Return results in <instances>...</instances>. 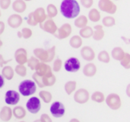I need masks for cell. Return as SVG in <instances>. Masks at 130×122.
I'll return each instance as SVG.
<instances>
[{
  "label": "cell",
  "mask_w": 130,
  "mask_h": 122,
  "mask_svg": "<svg viewBox=\"0 0 130 122\" xmlns=\"http://www.w3.org/2000/svg\"><path fill=\"white\" fill-rule=\"evenodd\" d=\"M62 15L69 19L78 17L80 13V5L76 0H62L60 5Z\"/></svg>",
  "instance_id": "cell-1"
},
{
  "label": "cell",
  "mask_w": 130,
  "mask_h": 122,
  "mask_svg": "<svg viewBox=\"0 0 130 122\" xmlns=\"http://www.w3.org/2000/svg\"><path fill=\"white\" fill-rule=\"evenodd\" d=\"M34 53L36 58L40 60L42 63L51 62L56 56V46H53L48 50L43 48H36L34 50Z\"/></svg>",
  "instance_id": "cell-2"
},
{
  "label": "cell",
  "mask_w": 130,
  "mask_h": 122,
  "mask_svg": "<svg viewBox=\"0 0 130 122\" xmlns=\"http://www.w3.org/2000/svg\"><path fill=\"white\" fill-rule=\"evenodd\" d=\"M18 91L23 96H30L37 91V85L33 80L25 79L18 86Z\"/></svg>",
  "instance_id": "cell-3"
},
{
  "label": "cell",
  "mask_w": 130,
  "mask_h": 122,
  "mask_svg": "<svg viewBox=\"0 0 130 122\" xmlns=\"http://www.w3.org/2000/svg\"><path fill=\"white\" fill-rule=\"evenodd\" d=\"M32 77L34 80V82L36 83V85L39 86L40 88L53 86L56 81V76L53 74L48 77H40L35 73L34 74H33Z\"/></svg>",
  "instance_id": "cell-4"
},
{
  "label": "cell",
  "mask_w": 130,
  "mask_h": 122,
  "mask_svg": "<svg viewBox=\"0 0 130 122\" xmlns=\"http://www.w3.org/2000/svg\"><path fill=\"white\" fill-rule=\"evenodd\" d=\"M100 10L108 14H115L117 10V6L112 0H100L98 2Z\"/></svg>",
  "instance_id": "cell-5"
},
{
  "label": "cell",
  "mask_w": 130,
  "mask_h": 122,
  "mask_svg": "<svg viewBox=\"0 0 130 122\" xmlns=\"http://www.w3.org/2000/svg\"><path fill=\"white\" fill-rule=\"evenodd\" d=\"M106 103L109 108H110L112 110L114 111L118 110L122 105V102L120 96H118L116 93L110 94L106 99Z\"/></svg>",
  "instance_id": "cell-6"
},
{
  "label": "cell",
  "mask_w": 130,
  "mask_h": 122,
  "mask_svg": "<svg viewBox=\"0 0 130 122\" xmlns=\"http://www.w3.org/2000/svg\"><path fill=\"white\" fill-rule=\"evenodd\" d=\"M64 68L67 72L76 73L81 68V63L78 58L71 57L68 59L64 63Z\"/></svg>",
  "instance_id": "cell-7"
},
{
  "label": "cell",
  "mask_w": 130,
  "mask_h": 122,
  "mask_svg": "<svg viewBox=\"0 0 130 122\" xmlns=\"http://www.w3.org/2000/svg\"><path fill=\"white\" fill-rule=\"evenodd\" d=\"M26 107H27V111L30 112L31 114L38 113L41 109V102H40V99H38L36 96L31 97L27 102Z\"/></svg>",
  "instance_id": "cell-8"
},
{
  "label": "cell",
  "mask_w": 130,
  "mask_h": 122,
  "mask_svg": "<svg viewBox=\"0 0 130 122\" xmlns=\"http://www.w3.org/2000/svg\"><path fill=\"white\" fill-rule=\"evenodd\" d=\"M72 28L71 24L69 23H66L62 24L59 28H58L56 32L53 35L56 38L59 40H62L67 38L72 34Z\"/></svg>",
  "instance_id": "cell-9"
},
{
  "label": "cell",
  "mask_w": 130,
  "mask_h": 122,
  "mask_svg": "<svg viewBox=\"0 0 130 122\" xmlns=\"http://www.w3.org/2000/svg\"><path fill=\"white\" fill-rule=\"evenodd\" d=\"M52 115L54 118H62L66 112V109L64 105L60 102H54L50 109Z\"/></svg>",
  "instance_id": "cell-10"
},
{
  "label": "cell",
  "mask_w": 130,
  "mask_h": 122,
  "mask_svg": "<svg viewBox=\"0 0 130 122\" xmlns=\"http://www.w3.org/2000/svg\"><path fill=\"white\" fill-rule=\"evenodd\" d=\"M40 27L42 30L51 34H54L58 29L56 24L51 18H47L43 23L40 24Z\"/></svg>",
  "instance_id": "cell-11"
},
{
  "label": "cell",
  "mask_w": 130,
  "mask_h": 122,
  "mask_svg": "<svg viewBox=\"0 0 130 122\" xmlns=\"http://www.w3.org/2000/svg\"><path fill=\"white\" fill-rule=\"evenodd\" d=\"M35 70L36 73L40 77H48L53 75L51 67L49 65L46 64L45 63L40 62L37 66Z\"/></svg>",
  "instance_id": "cell-12"
},
{
  "label": "cell",
  "mask_w": 130,
  "mask_h": 122,
  "mask_svg": "<svg viewBox=\"0 0 130 122\" xmlns=\"http://www.w3.org/2000/svg\"><path fill=\"white\" fill-rule=\"evenodd\" d=\"M20 101V95L14 90H8L5 96V102L7 105H15Z\"/></svg>",
  "instance_id": "cell-13"
},
{
  "label": "cell",
  "mask_w": 130,
  "mask_h": 122,
  "mask_svg": "<svg viewBox=\"0 0 130 122\" xmlns=\"http://www.w3.org/2000/svg\"><path fill=\"white\" fill-rule=\"evenodd\" d=\"M89 99V92L85 89H80L77 90L74 96V100L78 104H85L88 102Z\"/></svg>",
  "instance_id": "cell-14"
},
{
  "label": "cell",
  "mask_w": 130,
  "mask_h": 122,
  "mask_svg": "<svg viewBox=\"0 0 130 122\" xmlns=\"http://www.w3.org/2000/svg\"><path fill=\"white\" fill-rule=\"evenodd\" d=\"M14 58L18 65H24L27 62V52L24 48H18L14 53Z\"/></svg>",
  "instance_id": "cell-15"
},
{
  "label": "cell",
  "mask_w": 130,
  "mask_h": 122,
  "mask_svg": "<svg viewBox=\"0 0 130 122\" xmlns=\"http://www.w3.org/2000/svg\"><path fill=\"white\" fill-rule=\"evenodd\" d=\"M81 55L84 60L88 62L94 60L95 58V52L91 47H88V46H85L82 48Z\"/></svg>",
  "instance_id": "cell-16"
},
{
  "label": "cell",
  "mask_w": 130,
  "mask_h": 122,
  "mask_svg": "<svg viewBox=\"0 0 130 122\" xmlns=\"http://www.w3.org/2000/svg\"><path fill=\"white\" fill-rule=\"evenodd\" d=\"M23 22L22 17L18 14H14L9 16L8 19V25L12 28H18L21 26Z\"/></svg>",
  "instance_id": "cell-17"
},
{
  "label": "cell",
  "mask_w": 130,
  "mask_h": 122,
  "mask_svg": "<svg viewBox=\"0 0 130 122\" xmlns=\"http://www.w3.org/2000/svg\"><path fill=\"white\" fill-rule=\"evenodd\" d=\"M33 16L35 19V21L37 22V24L43 23L48 17L45 11V9L42 7L37 8L34 11H33Z\"/></svg>",
  "instance_id": "cell-18"
},
{
  "label": "cell",
  "mask_w": 130,
  "mask_h": 122,
  "mask_svg": "<svg viewBox=\"0 0 130 122\" xmlns=\"http://www.w3.org/2000/svg\"><path fill=\"white\" fill-rule=\"evenodd\" d=\"M96 73H97V66H95V64L92 63H89L86 64L83 68V73L85 76L92 77L95 76Z\"/></svg>",
  "instance_id": "cell-19"
},
{
  "label": "cell",
  "mask_w": 130,
  "mask_h": 122,
  "mask_svg": "<svg viewBox=\"0 0 130 122\" xmlns=\"http://www.w3.org/2000/svg\"><path fill=\"white\" fill-rule=\"evenodd\" d=\"M12 117V110L8 106H4L0 112V119L2 121L7 122L10 121Z\"/></svg>",
  "instance_id": "cell-20"
},
{
  "label": "cell",
  "mask_w": 130,
  "mask_h": 122,
  "mask_svg": "<svg viewBox=\"0 0 130 122\" xmlns=\"http://www.w3.org/2000/svg\"><path fill=\"white\" fill-rule=\"evenodd\" d=\"M12 8L17 13H22L27 8V4L23 0H15L12 3Z\"/></svg>",
  "instance_id": "cell-21"
},
{
  "label": "cell",
  "mask_w": 130,
  "mask_h": 122,
  "mask_svg": "<svg viewBox=\"0 0 130 122\" xmlns=\"http://www.w3.org/2000/svg\"><path fill=\"white\" fill-rule=\"evenodd\" d=\"M94 31L93 32V38L95 40H101L104 37V31L103 29V25L98 24L94 26Z\"/></svg>",
  "instance_id": "cell-22"
},
{
  "label": "cell",
  "mask_w": 130,
  "mask_h": 122,
  "mask_svg": "<svg viewBox=\"0 0 130 122\" xmlns=\"http://www.w3.org/2000/svg\"><path fill=\"white\" fill-rule=\"evenodd\" d=\"M125 52L124 50H123L122 47H114L113 50H112V52H111V54H112V57L116 60H120L121 61L122 59L125 56Z\"/></svg>",
  "instance_id": "cell-23"
},
{
  "label": "cell",
  "mask_w": 130,
  "mask_h": 122,
  "mask_svg": "<svg viewBox=\"0 0 130 122\" xmlns=\"http://www.w3.org/2000/svg\"><path fill=\"white\" fill-rule=\"evenodd\" d=\"M14 71L12 69V67L10 66H5L2 68V76H3L4 79H6L8 80H11L12 78L14 77Z\"/></svg>",
  "instance_id": "cell-24"
},
{
  "label": "cell",
  "mask_w": 130,
  "mask_h": 122,
  "mask_svg": "<svg viewBox=\"0 0 130 122\" xmlns=\"http://www.w3.org/2000/svg\"><path fill=\"white\" fill-rule=\"evenodd\" d=\"M12 115L17 119H22L26 116V110L22 106H16L12 110Z\"/></svg>",
  "instance_id": "cell-25"
},
{
  "label": "cell",
  "mask_w": 130,
  "mask_h": 122,
  "mask_svg": "<svg viewBox=\"0 0 130 122\" xmlns=\"http://www.w3.org/2000/svg\"><path fill=\"white\" fill-rule=\"evenodd\" d=\"M88 18L85 15H80L75 20L74 24H75V27L82 29L88 25Z\"/></svg>",
  "instance_id": "cell-26"
},
{
  "label": "cell",
  "mask_w": 130,
  "mask_h": 122,
  "mask_svg": "<svg viewBox=\"0 0 130 122\" xmlns=\"http://www.w3.org/2000/svg\"><path fill=\"white\" fill-rule=\"evenodd\" d=\"M70 46L75 49H78L81 47L82 45V39L79 35H74L72 37H71L69 40Z\"/></svg>",
  "instance_id": "cell-27"
},
{
  "label": "cell",
  "mask_w": 130,
  "mask_h": 122,
  "mask_svg": "<svg viewBox=\"0 0 130 122\" xmlns=\"http://www.w3.org/2000/svg\"><path fill=\"white\" fill-rule=\"evenodd\" d=\"M93 28L90 26H86L83 28H82L79 31V36L83 38H89L92 37L93 35Z\"/></svg>",
  "instance_id": "cell-28"
},
{
  "label": "cell",
  "mask_w": 130,
  "mask_h": 122,
  "mask_svg": "<svg viewBox=\"0 0 130 122\" xmlns=\"http://www.w3.org/2000/svg\"><path fill=\"white\" fill-rule=\"evenodd\" d=\"M101 14L100 11L97 8H92L88 13V18L92 22H98L101 19Z\"/></svg>",
  "instance_id": "cell-29"
},
{
  "label": "cell",
  "mask_w": 130,
  "mask_h": 122,
  "mask_svg": "<svg viewBox=\"0 0 130 122\" xmlns=\"http://www.w3.org/2000/svg\"><path fill=\"white\" fill-rule=\"evenodd\" d=\"M46 12H47V17L48 18H54L58 14V10L57 8L55 5L53 4H49L46 8Z\"/></svg>",
  "instance_id": "cell-30"
},
{
  "label": "cell",
  "mask_w": 130,
  "mask_h": 122,
  "mask_svg": "<svg viewBox=\"0 0 130 122\" xmlns=\"http://www.w3.org/2000/svg\"><path fill=\"white\" fill-rule=\"evenodd\" d=\"M77 86V83L75 81H69L65 85V90L67 95H71L75 92Z\"/></svg>",
  "instance_id": "cell-31"
},
{
  "label": "cell",
  "mask_w": 130,
  "mask_h": 122,
  "mask_svg": "<svg viewBox=\"0 0 130 122\" xmlns=\"http://www.w3.org/2000/svg\"><path fill=\"white\" fill-rule=\"evenodd\" d=\"M39 96L40 99L45 102V103H50L51 100L53 99V96L50 92L48 91H40L39 93Z\"/></svg>",
  "instance_id": "cell-32"
},
{
  "label": "cell",
  "mask_w": 130,
  "mask_h": 122,
  "mask_svg": "<svg viewBox=\"0 0 130 122\" xmlns=\"http://www.w3.org/2000/svg\"><path fill=\"white\" fill-rule=\"evenodd\" d=\"M91 99H92V101H94L95 102L102 103L105 101V97H104V95L101 92H95L92 94Z\"/></svg>",
  "instance_id": "cell-33"
},
{
  "label": "cell",
  "mask_w": 130,
  "mask_h": 122,
  "mask_svg": "<svg viewBox=\"0 0 130 122\" xmlns=\"http://www.w3.org/2000/svg\"><path fill=\"white\" fill-rule=\"evenodd\" d=\"M98 60L101 62L105 63H108L110 61V55H109L108 52L106 51V50H103V51L100 52L99 54H98Z\"/></svg>",
  "instance_id": "cell-34"
},
{
  "label": "cell",
  "mask_w": 130,
  "mask_h": 122,
  "mask_svg": "<svg viewBox=\"0 0 130 122\" xmlns=\"http://www.w3.org/2000/svg\"><path fill=\"white\" fill-rule=\"evenodd\" d=\"M103 24L105 27H112L113 25H115L116 24V21L115 18L112 16H106L103 18Z\"/></svg>",
  "instance_id": "cell-35"
},
{
  "label": "cell",
  "mask_w": 130,
  "mask_h": 122,
  "mask_svg": "<svg viewBox=\"0 0 130 122\" xmlns=\"http://www.w3.org/2000/svg\"><path fill=\"white\" fill-rule=\"evenodd\" d=\"M27 63L28 67H30L31 70H35L37 66L40 63V60L38 59H37L36 57H31L29 60H27Z\"/></svg>",
  "instance_id": "cell-36"
},
{
  "label": "cell",
  "mask_w": 130,
  "mask_h": 122,
  "mask_svg": "<svg viewBox=\"0 0 130 122\" xmlns=\"http://www.w3.org/2000/svg\"><path fill=\"white\" fill-rule=\"evenodd\" d=\"M14 71L18 76H20L21 77H24L27 75V68L24 65H18V64L15 67Z\"/></svg>",
  "instance_id": "cell-37"
},
{
  "label": "cell",
  "mask_w": 130,
  "mask_h": 122,
  "mask_svg": "<svg viewBox=\"0 0 130 122\" xmlns=\"http://www.w3.org/2000/svg\"><path fill=\"white\" fill-rule=\"evenodd\" d=\"M121 65L124 67V68H126V69H127V70H129L130 68V54L129 53H125V56H124V57L122 59V60H121Z\"/></svg>",
  "instance_id": "cell-38"
},
{
  "label": "cell",
  "mask_w": 130,
  "mask_h": 122,
  "mask_svg": "<svg viewBox=\"0 0 130 122\" xmlns=\"http://www.w3.org/2000/svg\"><path fill=\"white\" fill-rule=\"evenodd\" d=\"M62 61L61 59L59 58H57L55 60L54 63H53V70L54 72H59L62 69Z\"/></svg>",
  "instance_id": "cell-39"
},
{
  "label": "cell",
  "mask_w": 130,
  "mask_h": 122,
  "mask_svg": "<svg viewBox=\"0 0 130 122\" xmlns=\"http://www.w3.org/2000/svg\"><path fill=\"white\" fill-rule=\"evenodd\" d=\"M21 34H22V37L25 38V39H29L30 37H31L33 33L31 29L28 28H24L21 30Z\"/></svg>",
  "instance_id": "cell-40"
},
{
  "label": "cell",
  "mask_w": 130,
  "mask_h": 122,
  "mask_svg": "<svg viewBox=\"0 0 130 122\" xmlns=\"http://www.w3.org/2000/svg\"><path fill=\"white\" fill-rule=\"evenodd\" d=\"M27 22L30 26H36V25H37V22L35 21V19H34V18L33 16V11L30 12L28 15V17L27 18Z\"/></svg>",
  "instance_id": "cell-41"
},
{
  "label": "cell",
  "mask_w": 130,
  "mask_h": 122,
  "mask_svg": "<svg viewBox=\"0 0 130 122\" xmlns=\"http://www.w3.org/2000/svg\"><path fill=\"white\" fill-rule=\"evenodd\" d=\"M80 2L82 5L86 8H90L91 7H92L94 3V0H80Z\"/></svg>",
  "instance_id": "cell-42"
},
{
  "label": "cell",
  "mask_w": 130,
  "mask_h": 122,
  "mask_svg": "<svg viewBox=\"0 0 130 122\" xmlns=\"http://www.w3.org/2000/svg\"><path fill=\"white\" fill-rule=\"evenodd\" d=\"M11 0H0V7L2 9H7L10 6Z\"/></svg>",
  "instance_id": "cell-43"
},
{
  "label": "cell",
  "mask_w": 130,
  "mask_h": 122,
  "mask_svg": "<svg viewBox=\"0 0 130 122\" xmlns=\"http://www.w3.org/2000/svg\"><path fill=\"white\" fill-rule=\"evenodd\" d=\"M40 121L41 122H53L50 117L47 115V114H43L40 116Z\"/></svg>",
  "instance_id": "cell-44"
},
{
  "label": "cell",
  "mask_w": 130,
  "mask_h": 122,
  "mask_svg": "<svg viewBox=\"0 0 130 122\" xmlns=\"http://www.w3.org/2000/svg\"><path fill=\"white\" fill-rule=\"evenodd\" d=\"M11 59H10V60H5L4 58H3V56H2V54H0V66H1V67H2L4 65L7 64L8 63H9V62H11Z\"/></svg>",
  "instance_id": "cell-45"
},
{
  "label": "cell",
  "mask_w": 130,
  "mask_h": 122,
  "mask_svg": "<svg viewBox=\"0 0 130 122\" xmlns=\"http://www.w3.org/2000/svg\"><path fill=\"white\" fill-rule=\"evenodd\" d=\"M5 28V23H4L3 21H0V34H2L4 32Z\"/></svg>",
  "instance_id": "cell-46"
},
{
  "label": "cell",
  "mask_w": 130,
  "mask_h": 122,
  "mask_svg": "<svg viewBox=\"0 0 130 122\" xmlns=\"http://www.w3.org/2000/svg\"><path fill=\"white\" fill-rule=\"evenodd\" d=\"M5 85V80H4V78L2 75H0V89L2 88Z\"/></svg>",
  "instance_id": "cell-47"
},
{
  "label": "cell",
  "mask_w": 130,
  "mask_h": 122,
  "mask_svg": "<svg viewBox=\"0 0 130 122\" xmlns=\"http://www.w3.org/2000/svg\"><path fill=\"white\" fill-rule=\"evenodd\" d=\"M17 34H18V37L19 38H22V34H21V31H18Z\"/></svg>",
  "instance_id": "cell-48"
},
{
  "label": "cell",
  "mask_w": 130,
  "mask_h": 122,
  "mask_svg": "<svg viewBox=\"0 0 130 122\" xmlns=\"http://www.w3.org/2000/svg\"><path fill=\"white\" fill-rule=\"evenodd\" d=\"M69 122H80L78 119H75V118H73V119H72L71 121Z\"/></svg>",
  "instance_id": "cell-49"
},
{
  "label": "cell",
  "mask_w": 130,
  "mask_h": 122,
  "mask_svg": "<svg viewBox=\"0 0 130 122\" xmlns=\"http://www.w3.org/2000/svg\"><path fill=\"white\" fill-rule=\"evenodd\" d=\"M2 44H3V43H2V40H1V38H0V47L2 46Z\"/></svg>",
  "instance_id": "cell-50"
},
{
  "label": "cell",
  "mask_w": 130,
  "mask_h": 122,
  "mask_svg": "<svg viewBox=\"0 0 130 122\" xmlns=\"http://www.w3.org/2000/svg\"><path fill=\"white\" fill-rule=\"evenodd\" d=\"M34 122H41L40 120H36V121H34Z\"/></svg>",
  "instance_id": "cell-51"
},
{
  "label": "cell",
  "mask_w": 130,
  "mask_h": 122,
  "mask_svg": "<svg viewBox=\"0 0 130 122\" xmlns=\"http://www.w3.org/2000/svg\"><path fill=\"white\" fill-rule=\"evenodd\" d=\"M23 1H24V2H25V1H27V2H29V1H31V0H23Z\"/></svg>",
  "instance_id": "cell-52"
},
{
  "label": "cell",
  "mask_w": 130,
  "mask_h": 122,
  "mask_svg": "<svg viewBox=\"0 0 130 122\" xmlns=\"http://www.w3.org/2000/svg\"><path fill=\"white\" fill-rule=\"evenodd\" d=\"M1 15H2V13H1V10H0V17H1Z\"/></svg>",
  "instance_id": "cell-53"
},
{
  "label": "cell",
  "mask_w": 130,
  "mask_h": 122,
  "mask_svg": "<svg viewBox=\"0 0 130 122\" xmlns=\"http://www.w3.org/2000/svg\"><path fill=\"white\" fill-rule=\"evenodd\" d=\"M20 122H25V121H20Z\"/></svg>",
  "instance_id": "cell-54"
},
{
  "label": "cell",
  "mask_w": 130,
  "mask_h": 122,
  "mask_svg": "<svg viewBox=\"0 0 130 122\" xmlns=\"http://www.w3.org/2000/svg\"><path fill=\"white\" fill-rule=\"evenodd\" d=\"M116 1H118V0H116Z\"/></svg>",
  "instance_id": "cell-55"
}]
</instances>
